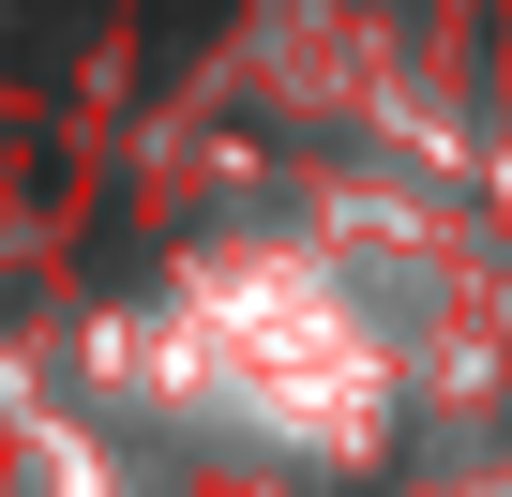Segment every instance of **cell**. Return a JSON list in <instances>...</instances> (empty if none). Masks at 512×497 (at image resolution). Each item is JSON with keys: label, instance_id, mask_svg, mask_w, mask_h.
Segmentation results:
<instances>
[{"label": "cell", "instance_id": "6da1fadb", "mask_svg": "<svg viewBox=\"0 0 512 497\" xmlns=\"http://www.w3.org/2000/svg\"><path fill=\"white\" fill-rule=\"evenodd\" d=\"M91 16H106V0H0V61H16V76H46Z\"/></svg>", "mask_w": 512, "mask_h": 497}, {"label": "cell", "instance_id": "7a4b0ae2", "mask_svg": "<svg viewBox=\"0 0 512 497\" xmlns=\"http://www.w3.org/2000/svg\"><path fill=\"white\" fill-rule=\"evenodd\" d=\"M211 31H226V0H136V76H181Z\"/></svg>", "mask_w": 512, "mask_h": 497}]
</instances>
